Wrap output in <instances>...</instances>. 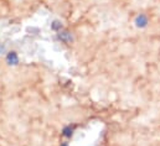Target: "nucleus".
<instances>
[{"mask_svg": "<svg viewBox=\"0 0 160 146\" xmlns=\"http://www.w3.org/2000/svg\"><path fill=\"white\" fill-rule=\"evenodd\" d=\"M135 25H137L138 27H145V26L148 25V17H147L144 14L138 15L137 19H135Z\"/></svg>", "mask_w": 160, "mask_h": 146, "instance_id": "obj_1", "label": "nucleus"}]
</instances>
